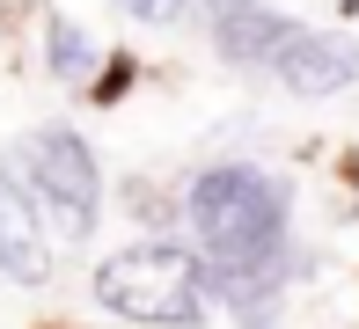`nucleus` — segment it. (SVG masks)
<instances>
[{
    "mask_svg": "<svg viewBox=\"0 0 359 329\" xmlns=\"http://www.w3.org/2000/svg\"><path fill=\"white\" fill-rule=\"evenodd\" d=\"M184 220L205 249V271L220 286V307L235 322L264 329L286 286V227H293V183L250 161H220L184 190Z\"/></svg>",
    "mask_w": 359,
    "mask_h": 329,
    "instance_id": "obj_1",
    "label": "nucleus"
},
{
    "mask_svg": "<svg viewBox=\"0 0 359 329\" xmlns=\"http://www.w3.org/2000/svg\"><path fill=\"white\" fill-rule=\"evenodd\" d=\"M95 300L140 329H198L213 307V271L176 241H133L95 263Z\"/></svg>",
    "mask_w": 359,
    "mask_h": 329,
    "instance_id": "obj_2",
    "label": "nucleus"
},
{
    "mask_svg": "<svg viewBox=\"0 0 359 329\" xmlns=\"http://www.w3.org/2000/svg\"><path fill=\"white\" fill-rule=\"evenodd\" d=\"M22 161H29V197L44 205V220L59 227V241H88L95 220H103V176H95V154L74 139L67 125L22 139Z\"/></svg>",
    "mask_w": 359,
    "mask_h": 329,
    "instance_id": "obj_3",
    "label": "nucleus"
},
{
    "mask_svg": "<svg viewBox=\"0 0 359 329\" xmlns=\"http://www.w3.org/2000/svg\"><path fill=\"white\" fill-rule=\"evenodd\" d=\"M0 278H15V286H44L52 278V249H44V212L29 183H15L8 169H0Z\"/></svg>",
    "mask_w": 359,
    "mask_h": 329,
    "instance_id": "obj_4",
    "label": "nucleus"
},
{
    "mask_svg": "<svg viewBox=\"0 0 359 329\" xmlns=\"http://www.w3.org/2000/svg\"><path fill=\"white\" fill-rule=\"evenodd\" d=\"M213 37H220V52L235 66H271V74H279V59L293 52L301 22L271 15L264 0H220V8H213Z\"/></svg>",
    "mask_w": 359,
    "mask_h": 329,
    "instance_id": "obj_5",
    "label": "nucleus"
},
{
    "mask_svg": "<svg viewBox=\"0 0 359 329\" xmlns=\"http://www.w3.org/2000/svg\"><path fill=\"white\" fill-rule=\"evenodd\" d=\"M279 80L293 95H337V88L359 80V44L337 37V29H301L293 52L279 59Z\"/></svg>",
    "mask_w": 359,
    "mask_h": 329,
    "instance_id": "obj_6",
    "label": "nucleus"
},
{
    "mask_svg": "<svg viewBox=\"0 0 359 329\" xmlns=\"http://www.w3.org/2000/svg\"><path fill=\"white\" fill-rule=\"evenodd\" d=\"M44 44H52V74H59V80H88V66H95V44L81 37V29L67 22V15H52Z\"/></svg>",
    "mask_w": 359,
    "mask_h": 329,
    "instance_id": "obj_7",
    "label": "nucleus"
},
{
    "mask_svg": "<svg viewBox=\"0 0 359 329\" xmlns=\"http://www.w3.org/2000/svg\"><path fill=\"white\" fill-rule=\"evenodd\" d=\"M125 8H133L140 22H184V15H191V0H125Z\"/></svg>",
    "mask_w": 359,
    "mask_h": 329,
    "instance_id": "obj_8",
    "label": "nucleus"
}]
</instances>
